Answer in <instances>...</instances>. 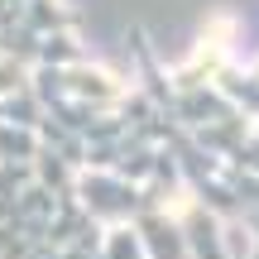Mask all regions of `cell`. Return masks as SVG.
Segmentation results:
<instances>
[{"label": "cell", "mask_w": 259, "mask_h": 259, "mask_svg": "<svg viewBox=\"0 0 259 259\" xmlns=\"http://www.w3.org/2000/svg\"><path fill=\"white\" fill-rule=\"evenodd\" d=\"M250 82H259V67H254V77H250Z\"/></svg>", "instance_id": "obj_1"}]
</instances>
